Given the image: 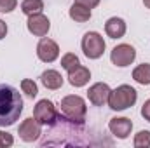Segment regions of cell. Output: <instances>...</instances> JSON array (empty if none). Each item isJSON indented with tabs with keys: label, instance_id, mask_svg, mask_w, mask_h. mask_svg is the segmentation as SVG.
<instances>
[{
	"label": "cell",
	"instance_id": "6da1fadb",
	"mask_svg": "<svg viewBox=\"0 0 150 148\" xmlns=\"http://www.w3.org/2000/svg\"><path fill=\"white\" fill-rule=\"evenodd\" d=\"M23 111V98L18 89L0 84V127L12 125Z\"/></svg>",
	"mask_w": 150,
	"mask_h": 148
},
{
	"label": "cell",
	"instance_id": "7a4b0ae2",
	"mask_svg": "<svg viewBox=\"0 0 150 148\" xmlns=\"http://www.w3.org/2000/svg\"><path fill=\"white\" fill-rule=\"evenodd\" d=\"M138 99V92L134 87L127 85V84H122L119 87H115L110 91V96H108V101L107 105L110 106V110L113 111H122L131 108Z\"/></svg>",
	"mask_w": 150,
	"mask_h": 148
},
{
	"label": "cell",
	"instance_id": "3957f363",
	"mask_svg": "<svg viewBox=\"0 0 150 148\" xmlns=\"http://www.w3.org/2000/svg\"><path fill=\"white\" fill-rule=\"evenodd\" d=\"M59 110H61L59 113L63 117H67L68 120L77 122V124H84L86 113H87V105H86L84 98H80L77 94H70V96H65L61 99Z\"/></svg>",
	"mask_w": 150,
	"mask_h": 148
},
{
	"label": "cell",
	"instance_id": "277c9868",
	"mask_svg": "<svg viewBox=\"0 0 150 148\" xmlns=\"http://www.w3.org/2000/svg\"><path fill=\"white\" fill-rule=\"evenodd\" d=\"M80 47H82V52H84L86 58L100 59L103 56L105 49H107V44H105V38L101 37L98 32H87L82 37Z\"/></svg>",
	"mask_w": 150,
	"mask_h": 148
},
{
	"label": "cell",
	"instance_id": "5b68a950",
	"mask_svg": "<svg viewBox=\"0 0 150 148\" xmlns=\"http://www.w3.org/2000/svg\"><path fill=\"white\" fill-rule=\"evenodd\" d=\"M58 115L59 113L56 110L54 103L49 99H40L33 108V117L40 125H52L58 120Z\"/></svg>",
	"mask_w": 150,
	"mask_h": 148
},
{
	"label": "cell",
	"instance_id": "8992f818",
	"mask_svg": "<svg viewBox=\"0 0 150 148\" xmlns=\"http://www.w3.org/2000/svg\"><path fill=\"white\" fill-rule=\"evenodd\" d=\"M134 59H136V51L129 44H119V45L113 47L112 52H110V61L115 66H119V68L129 66Z\"/></svg>",
	"mask_w": 150,
	"mask_h": 148
},
{
	"label": "cell",
	"instance_id": "52a82bcc",
	"mask_svg": "<svg viewBox=\"0 0 150 148\" xmlns=\"http://www.w3.org/2000/svg\"><path fill=\"white\" fill-rule=\"evenodd\" d=\"M37 56L38 59L44 61V63H52L59 56V45L52 38L42 37L40 42L37 44Z\"/></svg>",
	"mask_w": 150,
	"mask_h": 148
},
{
	"label": "cell",
	"instance_id": "ba28073f",
	"mask_svg": "<svg viewBox=\"0 0 150 148\" xmlns=\"http://www.w3.org/2000/svg\"><path fill=\"white\" fill-rule=\"evenodd\" d=\"M26 28L33 37H45L51 30V21H49L47 16L38 12V14H33V16H28Z\"/></svg>",
	"mask_w": 150,
	"mask_h": 148
},
{
	"label": "cell",
	"instance_id": "9c48e42d",
	"mask_svg": "<svg viewBox=\"0 0 150 148\" xmlns=\"http://www.w3.org/2000/svg\"><path fill=\"white\" fill-rule=\"evenodd\" d=\"M18 134H19V138H21L23 141L32 143V141L38 140V138H40V134H42L40 124L35 120V117H28V118H25V120L19 124Z\"/></svg>",
	"mask_w": 150,
	"mask_h": 148
},
{
	"label": "cell",
	"instance_id": "30bf717a",
	"mask_svg": "<svg viewBox=\"0 0 150 148\" xmlns=\"http://www.w3.org/2000/svg\"><path fill=\"white\" fill-rule=\"evenodd\" d=\"M110 85L105 84V82H96L89 87L87 91V98H89V103L93 106H103L107 101H108V96H110Z\"/></svg>",
	"mask_w": 150,
	"mask_h": 148
},
{
	"label": "cell",
	"instance_id": "8fae6325",
	"mask_svg": "<svg viewBox=\"0 0 150 148\" xmlns=\"http://www.w3.org/2000/svg\"><path fill=\"white\" fill-rule=\"evenodd\" d=\"M108 129L115 138L126 140V138H129V134L133 131V122L127 117H113L108 122Z\"/></svg>",
	"mask_w": 150,
	"mask_h": 148
},
{
	"label": "cell",
	"instance_id": "7c38bea8",
	"mask_svg": "<svg viewBox=\"0 0 150 148\" xmlns=\"http://www.w3.org/2000/svg\"><path fill=\"white\" fill-rule=\"evenodd\" d=\"M126 30H127V26H126V21H124L122 18L113 16V18H110V19L105 23V33L110 38H113V40L124 37V35H126Z\"/></svg>",
	"mask_w": 150,
	"mask_h": 148
},
{
	"label": "cell",
	"instance_id": "4fadbf2b",
	"mask_svg": "<svg viewBox=\"0 0 150 148\" xmlns=\"http://www.w3.org/2000/svg\"><path fill=\"white\" fill-rule=\"evenodd\" d=\"M89 78H91L89 68H86V66H82V65L75 66L74 70L68 72V82H70V85H74V87H84V85L89 82Z\"/></svg>",
	"mask_w": 150,
	"mask_h": 148
},
{
	"label": "cell",
	"instance_id": "5bb4252c",
	"mask_svg": "<svg viewBox=\"0 0 150 148\" xmlns=\"http://www.w3.org/2000/svg\"><path fill=\"white\" fill-rule=\"evenodd\" d=\"M40 82L45 89H51V91H56L63 85V77L58 70H45L40 75Z\"/></svg>",
	"mask_w": 150,
	"mask_h": 148
},
{
	"label": "cell",
	"instance_id": "9a60e30c",
	"mask_svg": "<svg viewBox=\"0 0 150 148\" xmlns=\"http://www.w3.org/2000/svg\"><path fill=\"white\" fill-rule=\"evenodd\" d=\"M68 16L74 19L75 23H87L89 19H91V9L89 7H86V5H80V4H75L70 7V11H68Z\"/></svg>",
	"mask_w": 150,
	"mask_h": 148
},
{
	"label": "cell",
	"instance_id": "2e32d148",
	"mask_svg": "<svg viewBox=\"0 0 150 148\" xmlns=\"http://www.w3.org/2000/svg\"><path fill=\"white\" fill-rule=\"evenodd\" d=\"M133 80L140 85H150V63H142L133 70Z\"/></svg>",
	"mask_w": 150,
	"mask_h": 148
},
{
	"label": "cell",
	"instance_id": "e0dca14e",
	"mask_svg": "<svg viewBox=\"0 0 150 148\" xmlns=\"http://www.w3.org/2000/svg\"><path fill=\"white\" fill-rule=\"evenodd\" d=\"M44 11V2L42 0H23L21 2V12L26 16H33Z\"/></svg>",
	"mask_w": 150,
	"mask_h": 148
},
{
	"label": "cell",
	"instance_id": "ac0fdd59",
	"mask_svg": "<svg viewBox=\"0 0 150 148\" xmlns=\"http://www.w3.org/2000/svg\"><path fill=\"white\" fill-rule=\"evenodd\" d=\"M79 65H80V61H79L77 54H74V52H67V54L61 58V68L67 70V72L74 70L75 66H79Z\"/></svg>",
	"mask_w": 150,
	"mask_h": 148
},
{
	"label": "cell",
	"instance_id": "d6986e66",
	"mask_svg": "<svg viewBox=\"0 0 150 148\" xmlns=\"http://www.w3.org/2000/svg\"><path fill=\"white\" fill-rule=\"evenodd\" d=\"M21 91L28 96V98H35L38 94V87H37V84L32 80V78H23L21 80Z\"/></svg>",
	"mask_w": 150,
	"mask_h": 148
},
{
	"label": "cell",
	"instance_id": "ffe728a7",
	"mask_svg": "<svg viewBox=\"0 0 150 148\" xmlns=\"http://www.w3.org/2000/svg\"><path fill=\"white\" fill-rule=\"evenodd\" d=\"M134 148H149L150 147V131H140L138 134H134Z\"/></svg>",
	"mask_w": 150,
	"mask_h": 148
},
{
	"label": "cell",
	"instance_id": "44dd1931",
	"mask_svg": "<svg viewBox=\"0 0 150 148\" xmlns=\"http://www.w3.org/2000/svg\"><path fill=\"white\" fill-rule=\"evenodd\" d=\"M18 7V0H0V12H12Z\"/></svg>",
	"mask_w": 150,
	"mask_h": 148
},
{
	"label": "cell",
	"instance_id": "7402d4cb",
	"mask_svg": "<svg viewBox=\"0 0 150 148\" xmlns=\"http://www.w3.org/2000/svg\"><path fill=\"white\" fill-rule=\"evenodd\" d=\"M14 145V138L9 134V132H5V131H0V148L4 147H12Z\"/></svg>",
	"mask_w": 150,
	"mask_h": 148
},
{
	"label": "cell",
	"instance_id": "603a6c76",
	"mask_svg": "<svg viewBox=\"0 0 150 148\" xmlns=\"http://www.w3.org/2000/svg\"><path fill=\"white\" fill-rule=\"evenodd\" d=\"M142 117L150 122V99H147L145 103H143V106H142Z\"/></svg>",
	"mask_w": 150,
	"mask_h": 148
},
{
	"label": "cell",
	"instance_id": "cb8c5ba5",
	"mask_svg": "<svg viewBox=\"0 0 150 148\" xmlns=\"http://www.w3.org/2000/svg\"><path fill=\"white\" fill-rule=\"evenodd\" d=\"M75 4H80V5H86L89 9H94L96 5H100V0H74Z\"/></svg>",
	"mask_w": 150,
	"mask_h": 148
},
{
	"label": "cell",
	"instance_id": "d4e9b609",
	"mask_svg": "<svg viewBox=\"0 0 150 148\" xmlns=\"http://www.w3.org/2000/svg\"><path fill=\"white\" fill-rule=\"evenodd\" d=\"M7 30H9V28H7V23L0 19V40H2V38H5V35H7Z\"/></svg>",
	"mask_w": 150,
	"mask_h": 148
},
{
	"label": "cell",
	"instance_id": "484cf974",
	"mask_svg": "<svg viewBox=\"0 0 150 148\" xmlns=\"http://www.w3.org/2000/svg\"><path fill=\"white\" fill-rule=\"evenodd\" d=\"M143 5H145L147 9H150V0H143Z\"/></svg>",
	"mask_w": 150,
	"mask_h": 148
}]
</instances>
